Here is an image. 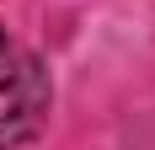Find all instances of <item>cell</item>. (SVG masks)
Wrapping results in <instances>:
<instances>
[{
    "instance_id": "1",
    "label": "cell",
    "mask_w": 155,
    "mask_h": 150,
    "mask_svg": "<svg viewBox=\"0 0 155 150\" xmlns=\"http://www.w3.org/2000/svg\"><path fill=\"white\" fill-rule=\"evenodd\" d=\"M48 107H54V80L43 59L0 27V150L38 139L48 123Z\"/></svg>"
}]
</instances>
